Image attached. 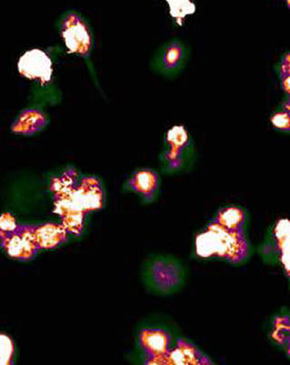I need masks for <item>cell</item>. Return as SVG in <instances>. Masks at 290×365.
I'll list each match as a JSON object with an SVG mask.
<instances>
[{
  "label": "cell",
  "instance_id": "cell-1",
  "mask_svg": "<svg viewBox=\"0 0 290 365\" xmlns=\"http://www.w3.org/2000/svg\"><path fill=\"white\" fill-rule=\"evenodd\" d=\"M143 277L146 286L153 292L169 296L178 293L185 287L188 271L178 257L158 255L146 261Z\"/></svg>",
  "mask_w": 290,
  "mask_h": 365
},
{
  "label": "cell",
  "instance_id": "cell-2",
  "mask_svg": "<svg viewBox=\"0 0 290 365\" xmlns=\"http://www.w3.org/2000/svg\"><path fill=\"white\" fill-rule=\"evenodd\" d=\"M195 143L185 127L173 126L166 133L161 153L162 172L169 175L189 172L196 162Z\"/></svg>",
  "mask_w": 290,
  "mask_h": 365
},
{
  "label": "cell",
  "instance_id": "cell-3",
  "mask_svg": "<svg viewBox=\"0 0 290 365\" xmlns=\"http://www.w3.org/2000/svg\"><path fill=\"white\" fill-rule=\"evenodd\" d=\"M189 59V46L182 40H172L159 50L155 59V68L161 75L175 78L185 70Z\"/></svg>",
  "mask_w": 290,
  "mask_h": 365
},
{
  "label": "cell",
  "instance_id": "cell-4",
  "mask_svg": "<svg viewBox=\"0 0 290 365\" xmlns=\"http://www.w3.org/2000/svg\"><path fill=\"white\" fill-rule=\"evenodd\" d=\"M288 227L284 221H279L269 229L261 247V257L269 264L285 263Z\"/></svg>",
  "mask_w": 290,
  "mask_h": 365
},
{
  "label": "cell",
  "instance_id": "cell-5",
  "mask_svg": "<svg viewBox=\"0 0 290 365\" xmlns=\"http://www.w3.org/2000/svg\"><path fill=\"white\" fill-rule=\"evenodd\" d=\"M64 38L66 46L73 53L88 55L91 48V36L88 26L78 16H72L66 20Z\"/></svg>",
  "mask_w": 290,
  "mask_h": 365
},
{
  "label": "cell",
  "instance_id": "cell-6",
  "mask_svg": "<svg viewBox=\"0 0 290 365\" xmlns=\"http://www.w3.org/2000/svg\"><path fill=\"white\" fill-rule=\"evenodd\" d=\"M19 69L29 78L46 80L51 76L52 63L44 52L32 50L20 59Z\"/></svg>",
  "mask_w": 290,
  "mask_h": 365
},
{
  "label": "cell",
  "instance_id": "cell-7",
  "mask_svg": "<svg viewBox=\"0 0 290 365\" xmlns=\"http://www.w3.org/2000/svg\"><path fill=\"white\" fill-rule=\"evenodd\" d=\"M129 186L135 192L141 194L145 199H152L158 190L157 174L149 170H140L130 180Z\"/></svg>",
  "mask_w": 290,
  "mask_h": 365
},
{
  "label": "cell",
  "instance_id": "cell-8",
  "mask_svg": "<svg viewBox=\"0 0 290 365\" xmlns=\"http://www.w3.org/2000/svg\"><path fill=\"white\" fill-rule=\"evenodd\" d=\"M143 344L153 356H162L167 353L170 340L167 334L163 331H150L143 334Z\"/></svg>",
  "mask_w": 290,
  "mask_h": 365
},
{
  "label": "cell",
  "instance_id": "cell-9",
  "mask_svg": "<svg viewBox=\"0 0 290 365\" xmlns=\"http://www.w3.org/2000/svg\"><path fill=\"white\" fill-rule=\"evenodd\" d=\"M221 227L239 232L245 223V214L238 207H228L219 213L218 217Z\"/></svg>",
  "mask_w": 290,
  "mask_h": 365
},
{
  "label": "cell",
  "instance_id": "cell-10",
  "mask_svg": "<svg viewBox=\"0 0 290 365\" xmlns=\"http://www.w3.org/2000/svg\"><path fill=\"white\" fill-rule=\"evenodd\" d=\"M61 231H59L54 226L45 227L39 230L38 234H36V240L43 246H52L58 242L59 237H61Z\"/></svg>",
  "mask_w": 290,
  "mask_h": 365
},
{
  "label": "cell",
  "instance_id": "cell-11",
  "mask_svg": "<svg viewBox=\"0 0 290 365\" xmlns=\"http://www.w3.org/2000/svg\"><path fill=\"white\" fill-rule=\"evenodd\" d=\"M272 125L283 132L289 130V110H279L276 112L271 118Z\"/></svg>",
  "mask_w": 290,
  "mask_h": 365
},
{
  "label": "cell",
  "instance_id": "cell-12",
  "mask_svg": "<svg viewBox=\"0 0 290 365\" xmlns=\"http://www.w3.org/2000/svg\"><path fill=\"white\" fill-rule=\"evenodd\" d=\"M279 76H281L282 88L286 93L289 92V55L286 53L283 56L281 66L279 68Z\"/></svg>",
  "mask_w": 290,
  "mask_h": 365
}]
</instances>
